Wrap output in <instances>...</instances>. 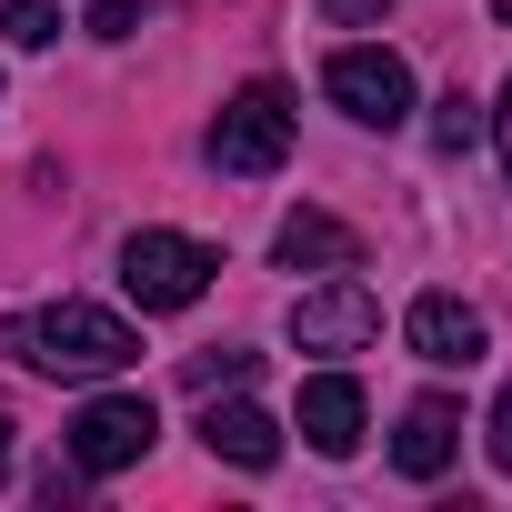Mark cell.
<instances>
[{"label": "cell", "mask_w": 512, "mask_h": 512, "mask_svg": "<svg viewBox=\"0 0 512 512\" xmlns=\"http://www.w3.org/2000/svg\"><path fill=\"white\" fill-rule=\"evenodd\" d=\"M0 352L51 382H111L141 362V332L101 302H51V312H0Z\"/></svg>", "instance_id": "6da1fadb"}, {"label": "cell", "mask_w": 512, "mask_h": 512, "mask_svg": "<svg viewBox=\"0 0 512 512\" xmlns=\"http://www.w3.org/2000/svg\"><path fill=\"white\" fill-rule=\"evenodd\" d=\"M282 161H292V91H282V81H241V91L221 101V121H211V171L262 181V171H282Z\"/></svg>", "instance_id": "7a4b0ae2"}, {"label": "cell", "mask_w": 512, "mask_h": 512, "mask_svg": "<svg viewBox=\"0 0 512 512\" xmlns=\"http://www.w3.org/2000/svg\"><path fill=\"white\" fill-rule=\"evenodd\" d=\"M211 272H221V251L191 241V231H131L121 241V292L141 312H191L211 292Z\"/></svg>", "instance_id": "3957f363"}, {"label": "cell", "mask_w": 512, "mask_h": 512, "mask_svg": "<svg viewBox=\"0 0 512 512\" xmlns=\"http://www.w3.org/2000/svg\"><path fill=\"white\" fill-rule=\"evenodd\" d=\"M151 432H161V422H151L141 392H101V402L71 412L61 442H71V472H81V482H111V472H131V462L151 452Z\"/></svg>", "instance_id": "277c9868"}, {"label": "cell", "mask_w": 512, "mask_h": 512, "mask_svg": "<svg viewBox=\"0 0 512 512\" xmlns=\"http://www.w3.org/2000/svg\"><path fill=\"white\" fill-rule=\"evenodd\" d=\"M322 91H332L362 131H402V121H412V71H402V51L352 41V51H332V61H322Z\"/></svg>", "instance_id": "5b68a950"}, {"label": "cell", "mask_w": 512, "mask_h": 512, "mask_svg": "<svg viewBox=\"0 0 512 512\" xmlns=\"http://www.w3.org/2000/svg\"><path fill=\"white\" fill-rule=\"evenodd\" d=\"M292 342H302V352H372V342H382V302H372L352 272H332L322 292L292 302Z\"/></svg>", "instance_id": "8992f818"}, {"label": "cell", "mask_w": 512, "mask_h": 512, "mask_svg": "<svg viewBox=\"0 0 512 512\" xmlns=\"http://www.w3.org/2000/svg\"><path fill=\"white\" fill-rule=\"evenodd\" d=\"M402 342H412L422 362H442V372H472V362L492 352V322H482L462 292H422V302L402 312Z\"/></svg>", "instance_id": "52a82bcc"}, {"label": "cell", "mask_w": 512, "mask_h": 512, "mask_svg": "<svg viewBox=\"0 0 512 512\" xmlns=\"http://www.w3.org/2000/svg\"><path fill=\"white\" fill-rule=\"evenodd\" d=\"M201 442H211V462H241V472H272L282 462V422L262 412V402H221V392H201Z\"/></svg>", "instance_id": "ba28073f"}, {"label": "cell", "mask_w": 512, "mask_h": 512, "mask_svg": "<svg viewBox=\"0 0 512 512\" xmlns=\"http://www.w3.org/2000/svg\"><path fill=\"white\" fill-rule=\"evenodd\" d=\"M362 382L352 372H322V382H302V442L322 452V462H352L362 452Z\"/></svg>", "instance_id": "9c48e42d"}, {"label": "cell", "mask_w": 512, "mask_h": 512, "mask_svg": "<svg viewBox=\"0 0 512 512\" xmlns=\"http://www.w3.org/2000/svg\"><path fill=\"white\" fill-rule=\"evenodd\" d=\"M272 262H282V272H352V262H362V231L302 201V211H282V231H272Z\"/></svg>", "instance_id": "30bf717a"}, {"label": "cell", "mask_w": 512, "mask_h": 512, "mask_svg": "<svg viewBox=\"0 0 512 512\" xmlns=\"http://www.w3.org/2000/svg\"><path fill=\"white\" fill-rule=\"evenodd\" d=\"M452 452H462V402L422 392V402L402 412V432H392V462H402L412 482H442V472H452Z\"/></svg>", "instance_id": "8fae6325"}, {"label": "cell", "mask_w": 512, "mask_h": 512, "mask_svg": "<svg viewBox=\"0 0 512 512\" xmlns=\"http://www.w3.org/2000/svg\"><path fill=\"white\" fill-rule=\"evenodd\" d=\"M472 141H482V101H472V91H442V101H432V151L462 161Z\"/></svg>", "instance_id": "7c38bea8"}, {"label": "cell", "mask_w": 512, "mask_h": 512, "mask_svg": "<svg viewBox=\"0 0 512 512\" xmlns=\"http://www.w3.org/2000/svg\"><path fill=\"white\" fill-rule=\"evenodd\" d=\"M0 41H11V51H51L61 11H51V0H0Z\"/></svg>", "instance_id": "4fadbf2b"}, {"label": "cell", "mask_w": 512, "mask_h": 512, "mask_svg": "<svg viewBox=\"0 0 512 512\" xmlns=\"http://www.w3.org/2000/svg\"><path fill=\"white\" fill-rule=\"evenodd\" d=\"M251 362H262V352H231V342H221V352H191V362H181V382H191V392H241V382H251Z\"/></svg>", "instance_id": "5bb4252c"}, {"label": "cell", "mask_w": 512, "mask_h": 512, "mask_svg": "<svg viewBox=\"0 0 512 512\" xmlns=\"http://www.w3.org/2000/svg\"><path fill=\"white\" fill-rule=\"evenodd\" d=\"M81 31H91V41H131V31H141V0H91Z\"/></svg>", "instance_id": "9a60e30c"}, {"label": "cell", "mask_w": 512, "mask_h": 512, "mask_svg": "<svg viewBox=\"0 0 512 512\" xmlns=\"http://www.w3.org/2000/svg\"><path fill=\"white\" fill-rule=\"evenodd\" d=\"M322 21H342V31H362V21H392V0H322Z\"/></svg>", "instance_id": "2e32d148"}, {"label": "cell", "mask_w": 512, "mask_h": 512, "mask_svg": "<svg viewBox=\"0 0 512 512\" xmlns=\"http://www.w3.org/2000/svg\"><path fill=\"white\" fill-rule=\"evenodd\" d=\"M492 472H512V382H502V402H492Z\"/></svg>", "instance_id": "e0dca14e"}, {"label": "cell", "mask_w": 512, "mask_h": 512, "mask_svg": "<svg viewBox=\"0 0 512 512\" xmlns=\"http://www.w3.org/2000/svg\"><path fill=\"white\" fill-rule=\"evenodd\" d=\"M482 131H492V151H502V171H512V81H502V101L482 111Z\"/></svg>", "instance_id": "ac0fdd59"}, {"label": "cell", "mask_w": 512, "mask_h": 512, "mask_svg": "<svg viewBox=\"0 0 512 512\" xmlns=\"http://www.w3.org/2000/svg\"><path fill=\"white\" fill-rule=\"evenodd\" d=\"M0 472H11V412H0Z\"/></svg>", "instance_id": "d6986e66"}, {"label": "cell", "mask_w": 512, "mask_h": 512, "mask_svg": "<svg viewBox=\"0 0 512 512\" xmlns=\"http://www.w3.org/2000/svg\"><path fill=\"white\" fill-rule=\"evenodd\" d=\"M492 21H512V0H492Z\"/></svg>", "instance_id": "ffe728a7"}]
</instances>
